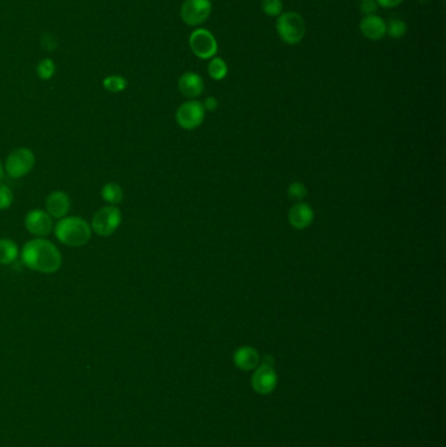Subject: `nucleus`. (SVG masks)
<instances>
[{
  "label": "nucleus",
  "mask_w": 446,
  "mask_h": 447,
  "mask_svg": "<svg viewBox=\"0 0 446 447\" xmlns=\"http://www.w3.org/2000/svg\"><path fill=\"white\" fill-rule=\"evenodd\" d=\"M20 257L25 266L36 272L54 273L62 267V254L59 248L46 238L28 241Z\"/></svg>",
  "instance_id": "obj_1"
},
{
  "label": "nucleus",
  "mask_w": 446,
  "mask_h": 447,
  "mask_svg": "<svg viewBox=\"0 0 446 447\" xmlns=\"http://www.w3.org/2000/svg\"><path fill=\"white\" fill-rule=\"evenodd\" d=\"M57 239L70 248L86 246L92 237L90 223L79 216H66L54 226Z\"/></svg>",
  "instance_id": "obj_2"
},
{
  "label": "nucleus",
  "mask_w": 446,
  "mask_h": 447,
  "mask_svg": "<svg viewBox=\"0 0 446 447\" xmlns=\"http://www.w3.org/2000/svg\"><path fill=\"white\" fill-rule=\"evenodd\" d=\"M276 30L284 43L298 45L305 37L307 25L298 12L282 13L276 20Z\"/></svg>",
  "instance_id": "obj_3"
},
{
  "label": "nucleus",
  "mask_w": 446,
  "mask_h": 447,
  "mask_svg": "<svg viewBox=\"0 0 446 447\" xmlns=\"http://www.w3.org/2000/svg\"><path fill=\"white\" fill-rule=\"evenodd\" d=\"M122 223V212L117 206H105L95 213L90 228L99 237H109Z\"/></svg>",
  "instance_id": "obj_4"
},
{
  "label": "nucleus",
  "mask_w": 446,
  "mask_h": 447,
  "mask_svg": "<svg viewBox=\"0 0 446 447\" xmlns=\"http://www.w3.org/2000/svg\"><path fill=\"white\" fill-rule=\"evenodd\" d=\"M36 163V156L33 150L29 148L13 149L8 155L4 163V172L11 178H23L26 174L30 173Z\"/></svg>",
  "instance_id": "obj_5"
},
{
  "label": "nucleus",
  "mask_w": 446,
  "mask_h": 447,
  "mask_svg": "<svg viewBox=\"0 0 446 447\" xmlns=\"http://www.w3.org/2000/svg\"><path fill=\"white\" fill-rule=\"evenodd\" d=\"M278 384V375L273 369V361L271 357L266 356L262 364L255 368V372L251 379V385L255 393L260 395L271 394Z\"/></svg>",
  "instance_id": "obj_6"
},
{
  "label": "nucleus",
  "mask_w": 446,
  "mask_h": 447,
  "mask_svg": "<svg viewBox=\"0 0 446 447\" xmlns=\"http://www.w3.org/2000/svg\"><path fill=\"white\" fill-rule=\"evenodd\" d=\"M188 43L191 51L200 59H212L219 49L216 38L207 29L194 30L188 38Z\"/></svg>",
  "instance_id": "obj_7"
},
{
  "label": "nucleus",
  "mask_w": 446,
  "mask_h": 447,
  "mask_svg": "<svg viewBox=\"0 0 446 447\" xmlns=\"http://www.w3.org/2000/svg\"><path fill=\"white\" fill-rule=\"evenodd\" d=\"M204 115H206V110L203 105L199 101L190 99L177 109L175 121L181 128L190 131L203 123Z\"/></svg>",
  "instance_id": "obj_8"
},
{
  "label": "nucleus",
  "mask_w": 446,
  "mask_h": 447,
  "mask_svg": "<svg viewBox=\"0 0 446 447\" xmlns=\"http://www.w3.org/2000/svg\"><path fill=\"white\" fill-rule=\"evenodd\" d=\"M211 11L210 0H185L181 8V19L185 24L197 26L210 17Z\"/></svg>",
  "instance_id": "obj_9"
},
{
  "label": "nucleus",
  "mask_w": 446,
  "mask_h": 447,
  "mask_svg": "<svg viewBox=\"0 0 446 447\" xmlns=\"http://www.w3.org/2000/svg\"><path fill=\"white\" fill-rule=\"evenodd\" d=\"M25 228L32 236L45 238L54 230V221L48 212L37 208L26 213Z\"/></svg>",
  "instance_id": "obj_10"
},
{
  "label": "nucleus",
  "mask_w": 446,
  "mask_h": 447,
  "mask_svg": "<svg viewBox=\"0 0 446 447\" xmlns=\"http://www.w3.org/2000/svg\"><path fill=\"white\" fill-rule=\"evenodd\" d=\"M71 210V199L64 191H52L46 198V212L52 219L61 220L68 215Z\"/></svg>",
  "instance_id": "obj_11"
},
{
  "label": "nucleus",
  "mask_w": 446,
  "mask_h": 447,
  "mask_svg": "<svg viewBox=\"0 0 446 447\" xmlns=\"http://www.w3.org/2000/svg\"><path fill=\"white\" fill-rule=\"evenodd\" d=\"M314 211L307 203H296L288 213V221L295 229H307L313 223Z\"/></svg>",
  "instance_id": "obj_12"
},
{
  "label": "nucleus",
  "mask_w": 446,
  "mask_h": 447,
  "mask_svg": "<svg viewBox=\"0 0 446 447\" xmlns=\"http://www.w3.org/2000/svg\"><path fill=\"white\" fill-rule=\"evenodd\" d=\"M360 32L371 41H380L386 36V23L377 14H368L360 21Z\"/></svg>",
  "instance_id": "obj_13"
},
{
  "label": "nucleus",
  "mask_w": 446,
  "mask_h": 447,
  "mask_svg": "<svg viewBox=\"0 0 446 447\" xmlns=\"http://www.w3.org/2000/svg\"><path fill=\"white\" fill-rule=\"evenodd\" d=\"M178 88L185 97L194 99L203 93L204 83L200 74L195 72H186L180 77Z\"/></svg>",
  "instance_id": "obj_14"
},
{
  "label": "nucleus",
  "mask_w": 446,
  "mask_h": 447,
  "mask_svg": "<svg viewBox=\"0 0 446 447\" xmlns=\"http://www.w3.org/2000/svg\"><path fill=\"white\" fill-rule=\"evenodd\" d=\"M233 361L237 368L241 370H253L260 365V353L255 348L241 347L235 352Z\"/></svg>",
  "instance_id": "obj_15"
},
{
  "label": "nucleus",
  "mask_w": 446,
  "mask_h": 447,
  "mask_svg": "<svg viewBox=\"0 0 446 447\" xmlns=\"http://www.w3.org/2000/svg\"><path fill=\"white\" fill-rule=\"evenodd\" d=\"M20 255L17 244L10 238H0V264L7 266L16 261Z\"/></svg>",
  "instance_id": "obj_16"
},
{
  "label": "nucleus",
  "mask_w": 446,
  "mask_h": 447,
  "mask_svg": "<svg viewBox=\"0 0 446 447\" xmlns=\"http://www.w3.org/2000/svg\"><path fill=\"white\" fill-rule=\"evenodd\" d=\"M101 198L110 206H118L124 200V190L115 182H109L104 185L101 190Z\"/></svg>",
  "instance_id": "obj_17"
},
{
  "label": "nucleus",
  "mask_w": 446,
  "mask_h": 447,
  "mask_svg": "<svg viewBox=\"0 0 446 447\" xmlns=\"http://www.w3.org/2000/svg\"><path fill=\"white\" fill-rule=\"evenodd\" d=\"M102 86L110 93H121L127 88V80L124 79V76L110 74L104 79Z\"/></svg>",
  "instance_id": "obj_18"
},
{
  "label": "nucleus",
  "mask_w": 446,
  "mask_h": 447,
  "mask_svg": "<svg viewBox=\"0 0 446 447\" xmlns=\"http://www.w3.org/2000/svg\"><path fill=\"white\" fill-rule=\"evenodd\" d=\"M209 74L211 76L213 80H223L224 77L228 74V66L224 62L223 58L213 57L211 62L209 63Z\"/></svg>",
  "instance_id": "obj_19"
},
{
  "label": "nucleus",
  "mask_w": 446,
  "mask_h": 447,
  "mask_svg": "<svg viewBox=\"0 0 446 447\" xmlns=\"http://www.w3.org/2000/svg\"><path fill=\"white\" fill-rule=\"evenodd\" d=\"M407 33V25L400 19H391L386 24V34L391 38H402Z\"/></svg>",
  "instance_id": "obj_20"
},
{
  "label": "nucleus",
  "mask_w": 446,
  "mask_h": 447,
  "mask_svg": "<svg viewBox=\"0 0 446 447\" xmlns=\"http://www.w3.org/2000/svg\"><path fill=\"white\" fill-rule=\"evenodd\" d=\"M262 10L267 16L278 17L283 12L282 0H262Z\"/></svg>",
  "instance_id": "obj_21"
},
{
  "label": "nucleus",
  "mask_w": 446,
  "mask_h": 447,
  "mask_svg": "<svg viewBox=\"0 0 446 447\" xmlns=\"http://www.w3.org/2000/svg\"><path fill=\"white\" fill-rule=\"evenodd\" d=\"M55 74V63L51 59H43L38 63L37 74L41 80H50Z\"/></svg>",
  "instance_id": "obj_22"
},
{
  "label": "nucleus",
  "mask_w": 446,
  "mask_h": 447,
  "mask_svg": "<svg viewBox=\"0 0 446 447\" xmlns=\"http://www.w3.org/2000/svg\"><path fill=\"white\" fill-rule=\"evenodd\" d=\"M13 203L12 190L4 183H0V211L8 210Z\"/></svg>",
  "instance_id": "obj_23"
},
{
  "label": "nucleus",
  "mask_w": 446,
  "mask_h": 447,
  "mask_svg": "<svg viewBox=\"0 0 446 447\" xmlns=\"http://www.w3.org/2000/svg\"><path fill=\"white\" fill-rule=\"evenodd\" d=\"M307 192H308L307 187L301 182H293L291 186L288 187V197L295 201H301L307 197Z\"/></svg>",
  "instance_id": "obj_24"
},
{
  "label": "nucleus",
  "mask_w": 446,
  "mask_h": 447,
  "mask_svg": "<svg viewBox=\"0 0 446 447\" xmlns=\"http://www.w3.org/2000/svg\"><path fill=\"white\" fill-rule=\"evenodd\" d=\"M360 10L365 16L376 14L378 10V4L376 0H360Z\"/></svg>",
  "instance_id": "obj_25"
},
{
  "label": "nucleus",
  "mask_w": 446,
  "mask_h": 447,
  "mask_svg": "<svg viewBox=\"0 0 446 447\" xmlns=\"http://www.w3.org/2000/svg\"><path fill=\"white\" fill-rule=\"evenodd\" d=\"M202 105H203L204 110H207V112H215L217 109V106H219V102H217V99H215V97H207Z\"/></svg>",
  "instance_id": "obj_26"
},
{
  "label": "nucleus",
  "mask_w": 446,
  "mask_h": 447,
  "mask_svg": "<svg viewBox=\"0 0 446 447\" xmlns=\"http://www.w3.org/2000/svg\"><path fill=\"white\" fill-rule=\"evenodd\" d=\"M376 1H377L378 7H382V8H394L403 3V0H376Z\"/></svg>",
  "instance_id": "obj_27"
},
{
  "label": "nucleus",
  "mask_w": 446,
  "mask_h": 447,
  "mask_svg": "<svg viewBox=\"0 0 446 447\" xmlns=\"http://www.w3.org/2000/svg\"><path fill=\"white\" fill-rule=\"evenodd\" d=\"M3 175H4V166L1 165V161H0V181H1Z\"/></svg>",
  "instance_id": "obj_28"
}]
</instances>
